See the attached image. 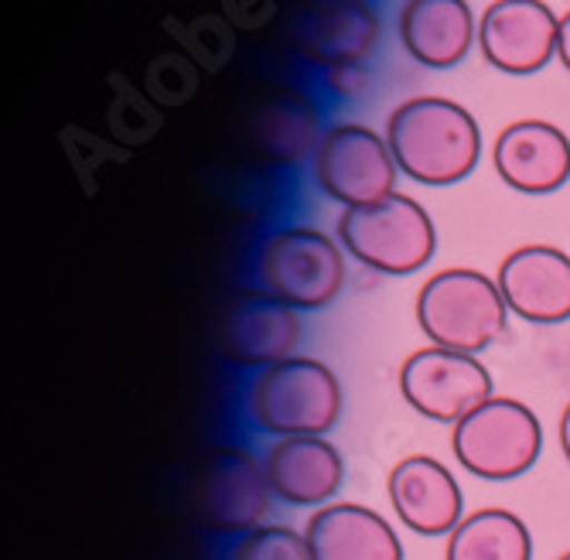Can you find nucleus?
<instances>
[{
	"label": "nucleus",
	"mask_w": 570,
	"mask_h": 560,
	"mask_svg": "<svg viewBox=\"0 0 570 560\" xmlns=\"http://www.w3.org/2000/svg\"><path fill=\"white\" fill-rule=\"evenodd\" d=\"M386 144L400 175L444 188L479 168L482 130L479 120L448 96H413L390 114Z\"/></svg>",
	"instance_id": "1"
},
{
	"label": "nucleus",
	"mask_w": 570,
	"mask_h": 560,
	"mask_svg": "<svg viewBox=\"0 0 570 560\" xmlns=\"http://www.w3.org/2000/svg\"><path fill=\"white\" fill-rule=\"evenodd\" d=\"M413 315L431 345L479 355L509 328V304L495 277L472 267H448L424 281Z\"/></svg>",
	"instance_id": "2"
},
{
	"label": "nucleus",
	"mask_w": 570,
	"mask_h": 560,
	"mask_svg": "<svg viewBox=\"0 0 570 560\" xmlns=\"http://www.w3.org/2000/svg\"><path fill=\"white\" fill-rule=\"evenodd\" d=\"M249 417L274 438H325L342 421V383L311 355H291L249 383Z\"/></svg>",
	"instance_id": "3"
},
{
	"label": "nucleus",
	"mask_w": 570,
	"mask_h": 560,
	"mask_svg": "<svg viewBox=\"0 0 570 560\" xmlns=\"http://www.w3.org/2000/svg\"><path fill=\"white\" fill-rule=\"evenodd\" d=\"M338 243L352 261L386 277H410L431 264L438 229L431 213L410 195H386L373 206L338 216Z\"/></svg>",
	"instance_id": "4"
},
{
	"label": "nucleus",
	"mask_w": 570,
	"mask_h": 560,
	"mask_svg": "<svg viewBox=\"0 0 570 560\" xmlns=\"http://www.w3.org/2000/svg\"><path fill=\"white\" fill-rule=\"evenodd\" d=\"M454 462L485 482L527 475L543 451V424L533 406L512 396H492L451 428Z\"/></svg>",
	"instance_id": "5"
},
{
	"label": "nucleus",
	"mask_w": 570,
	"mask_h": 560,
	"mask_svg": "<svg viewBox=\"0 0 570 560\" xmlns=\"http://www.w3.org/2000/svg\"><path fill=\"white\" fill-rule=\"evenodd\" d=\"M264 291L297 312H318L345 287V246L315 226H287L267 236L261 246Z\"/></svg>",
	"instance_id": "6"
},
{
	"label": "nucleus",
	"mask_w": 570,
	"mask_h": 560,
	"mask_svg": "<svg viewBox=\"0 0 570 560\" xmlns=\"http://www.w3.org/2000/svg\"><path fill=\"white\" fill-rule=\"evenodd\" d=\"M396 383L410 411L448 428H454L495 396L492 373L482 366L479 355L451 352L441 345L410 352L396 373Z\"/></svg>",
	"instance_id": "7"
},
{
	"label": "nucleus",
	"mask_w": 570,
	"mask_h": 560,
	"mask_svg": "<svg viewBox=\"0 0 570 560\" xmlns=\"http://www.w3.org/2000/svg\"><path fill=\"white\" fill-rule=\"evenodd\" d=\"M396 161L386 137L362 124H338L325 130L315 150V181L345 209L373 206L396 191Z\"/></svg>",
	"instance_id": "8"
},
{
	"label": "nucleus",
	"mask_w": 570,
	"mask_h": 560,
	"mask_svg": "<svg viewBox=\"0 0 570 560\" xmlns=\"http://www.w3.org/2000/svg\"><path fill=\"white\" fill-rule=\"evenodd\" d=\"M198 517L223 537H243L264 527L274 505V492L264 462L243 448H219L209 454L198 475Z\"/></svg>",
	"instance_id": "9"
},
{
	"label": "nucleus",
	"mask_w": 570,
	"mask_h": 560,
	"mask_svg": "<svg viewBox=\"0 0 570 560\" xmlns=\"http://www.w3.org/2000/svg\"><path fill=\"white\" fill-rule=\"evenodd\" d=\"M557 31L547 0H492L479 18V52L505 76H533L557 59Z\"/></svg>",
	"instance_id": "10"
},
{
	"label": "nucleus",
	"mask_w": 570,
	"mask_h": 560,
	"mask_svg": "<svg viewBox=\"0 0 570 560\" xmlns=\"http://www.w3.org/2000/svg\"><path fill=\"white\" fill-rule=\"evenodd\" d=\"M301 318L297 308L271 291H243L229 301L219 322V348L229 363L246 370H267L297 352Z\"/></svg>",
	"instance_id": "11"
},
{
	"label": "nucleus",
	"mask_w": 570,
	"mask_h": 560,
	"mask_svg": "<svg viewBox=\"0 0 570 560\" xmlns=\"http://www.w3.org/2000/svg\"><path fill=\"white\" fill-rule=\"evenodd\" d=\"M495 284L515 318L560 325L570 318V257L550 243H527L505 253Z\"/></svg>",
	"instance_id": "12"
},
{
	"label": "nucleus",
	"mask_w": 570,
	"mask_h": 560,
	"mask_svg": "<svg viewBox=\"0 0 570 560\" xmlns=\"http://www.w3.org/2000/svg\"><path fill=\"white\" fill-rule=\"evenodd\" d=\"M386 495L396 520L421 537H448L464 520V495L451 469L431 454H410L393 465Z\"/></svg>",
	"instance_id": "13"
},
{
	"label": "nucleus",
	"mask_w": 570,
	"mask_h": 560,
	"mask_svg": "<svg viewBox=\"0 0 570 560\" xmlns=\"http://www.w3.org/2000/svg\"><path fill=\"white\" fill-rule=\"evenodd\" d=\"M499 178L523 195H550L570 178V137L550 120H515L492 147Z\"/></svg>",
	"instance_id": "14"
},
{
	"label": "nucleus",
	"mask_w": 570,
	"mask_h": 560,
	"mask_svg": "<svg viewBox=\"0 0 570 560\" xmlns=\"http://www.w3.org/2000/svg\"><path fill=\"white\" fill-rule=\"evenodd\" d=\"M264 472L274 499L294 509L328 505L345 482L342 451L325 438H277L264 451Z\"/></svg>",
	"instance_id": "15"
},
{
	"label": "nucleus",
	"mask_w": 570,
	"mask_h": 560,
	"mask_svg": "<svg viewBox=\"0 0 570 560\" xmlns=\"http://www.w3.org/2000/svg\"><path fill=\"white\" fill-rule=\"evenodd\" d=\"M311 560H403L393 523L370 505L328 502L304 523Z\"/></svg>",
	"instance_id": "16"
},
{
	"label": "nucleus",
	"mask_w": 570,
	"mask_h": 560,
	"mask_svg": "<svg viewBox=\"0 0 570 560\" xmlns=\"http://www.w3.org/2000/svg\"><path fill=\"white\" fill-rule=\"evenodd\" d=\"M400 41L413 62L451 69L472 52L479 24L469 0H406L396 21Z\"/></svg>",
	"instance_id": "17"
},
{
	"label": "nucleus",
	"mask_w": 570,
	"mask_h": 560,
	"mask_svg": "<svg viewBox=\"0 0 570 560\" xmlns=\"http://www.w3.org/2000/svg\"><path fill=\"white\" fill-rule=\"evenodd\" d=\"M301 38L311 59L325 62L332 72H342V69H355L373 52V45L380 38V21L358 0H332V4L311 14Z\"/></svg>",
	"instance_id": "18"
},
{
	"label": "nucleus",
	"mask_w": 570,
	"mask_h": 560,
	"mask_svg": "<svg viewBox=\"0 0 570 560\" xmlns=\"http://www.w3.org/2000/svg\"><path fill=\"white\" fill-rule=\"evenodd\" d=\"M253 137L267 158H274L281 165H297V161L315 158V150L325 134H322L315 107H311L304 96L277 92V96L264 99L261 110H256Z\"/></svg>",
	"instance_id": "19"
},
{
	"label": "nucleus",
	"mask_w": 570,
	"mask_h": 560,
	"mask_svg": "<svg viewBox=\"0 0 570 560\" xmlns=\"http://www.w3.org/2000/svg\"><path fill=\"white\" fill-rule=\"evenodd\" d=\"M444 560H533V533L509 509H479L448 533Z\"/></svg>",
	"instance_id": "20"
},
{
	"label": "nucleus",
	"mask_w": 570,
	"mask_h": 560,
	"mask_svg": "<svg viewBox=\"0 0 570 560\" xmlns=\"http://www.w3.org/2000/svg\"><path fill=\"white\" fill-rule=\"evenodd\" d=\"M223 560H311V553H307L304 533H297L291 527L264 523V527L236 537V543L229 547V553Z\"/></svg>",
	"instance_id": "21"
},
{
	"label": "nucleus",
	"mask_w": 570,
	"mask_h": 560,
	"mask_svg": "<svg viewBox=\"0 0 570 560\" xmlns=\"http://www.w3.org/2000/svg\"><path fill=\"white\" fill-rule=\"evenodd\" d=\"M557 59L570 72V8L560 14V31H557Z\"/></svg>",
	"instance_id": "22"
},
{
	"label": "nucleus",
	"mask_w": 570,
	"mask_h": 560,
	"mask_svg": "<svg viewBox=\"0 0 570 560\" xmlns=\"http://www.w3.org/2000/svg\"><path fill=\"white\" fill-rule=\"evenodd\" d=\"M557 441H560V451H563L567 465H570V400H567V406H563V411H560V424H557Z\"/></svg>",
	"instance_id": "23"
},
{
	"label": "nucleus",
	"mask_w": 570,
	"mask_h": 560,
	"mask_svg": "<svg viewBox=\"0 0 570 560\" xmlns=\"http://www.w3.org/2000/svg\"><path fill=\"white\" fill-rule=\"evenodd\" d=\"M557 560H570V550H563V553H560Z\"/></svg>",
	"instance_id": "24"
}]
</instances>
